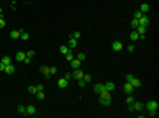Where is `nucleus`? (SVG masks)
<instances>
[{
	"label": "nucleus",
	"mask_w": 159,
	"mask_h": 118,
	"mask_svg": "<svg viewBox=\"0 0 159 118\" xmlns=\"http://www.w3.org/2000/svg\"><path fill=\"white\" fill-rule=\"evenodd\" d=\"M99 102L103 106H110V102H111V92H101L99 93Z\"/></svg>",
	"instance_id": "f257e3e1"
},
{
	"label": "nucleus",
	"mask_w": 159,
	"mask_h": 118,
	"mask_svg": "<svg viewBox=\"0 0 159 118\" xmlns=\"http://www.w3.org/2000/svg\"><path fill=\"white\" fill-rule=\"evenodd\" d=\"M145 108H147V111H149V115L150 116H156V115H157V102H156V100H149V102H147V104H145Z\"/></svg>",
	"instance_id": "f03ea898"
},
{
	"label": "nucleus",
	"mask_w": 159,
	"mask_h": 118,
	"mask_svg": "<svg viewBox=\"0 0 159 118\" xmlns=\"http://www.w3.org/2000/svg\"><path fill=\"white\" fill-rule=\"evenodd\" d=\"M145 108V104H141V102H133V104H129V111L133 113V111H141V109Z\"/></svg>",
	"instance_id": "7ed1b4c3"
},
{
	"label": "nucleus",
	"mask_w": 159,
	"mask_h": 118,
	"mask_svg": "<svg viewBox=\"0 0 159 118\" xmlns=\"http://www.w3.org/2000/svg\"><path fill=\"white\" fill-rule=\"evenodd\" d=\"M138 25H143V27H149V25H150V20H149V16H147V14H143V16H141V18L138 20Z\"/></svg>",
	"instance_id": "20e7f679"
},
{
	"label": "nucleus",
	"mask_w": 159,
	"mask_h": 118,
	"mask_svg": "<svg viewBox=\"0 0 159 118\" xmlns=\"http://www.w3.org/2000/svg\"><path fill=\"white\" fill-rule=\"evenodd\" d=\"M25 115H35V106H34V104L25 106Z\"/></svg>",
	"instance_id": "39448f33"
},
{
	"label": "nucleus",
	"mask_w": 159,
	"mask_h": 118,
	"mask_svg": "<svg viewBox=\"0 0 159 118\" xmlns=\"http://www.w3.org/2000/svg\"><path fill=\"white\" fill-rule=\"evenodd\" d=\"M83 76H85V72H83L81 69H74V72H73V78L74 79H81Z\"/></svg>",
	"instance_id": "423d86ee"
},
{
	"label": "nucleus",
	"mask_w": 159,
	"mask_h": 118,
	"mask_svg": "<svg viewBox=\"0 0 159 118\" xmlns=\"http://www.w3.org/2000/svg\"><path fill=\"white\" fill-rule=\"evenodd\" d=\"M69 64H71V67H73V69H80V67H81V62H80V60L76 58V57H74V58L71 60Z\"/></svg>",
	"instance_id": "0eeeda50"
},
{
	"label": "nucleus",
	"mask_w": 159,
	"mask_h": 118,
	"mask_svg": "<svg viewBox=\"0 0 159 118\" xmlns=\"http://www.w3.org/2000/svg\"><path fill=\"white\" fill-rule=\"evenodd\" d=\"M111 46H113V51H122V48H124L120 41H113V44H111Z\"/></svg>",
	"instance_id": "6e6552de"
},
{
	"label": "nucleus",
	"mask_w": 159,
	"mask_h": 118,
	"mask_svg": "<svg viewBox=\"0 0 159 118\" xmlns=\"http://www.w3.org/2000/svg\"><path fill=\"white\" fill-rule=\"evenodd\" d=\"M129 83L133 85V88H140V86H141V81H140L138 78H133V79L129 81Z\"/></svg>",
	"instance_id": "1a4fd4ad"
},
{
	"label": "nucleus",
	"mask_w": 159,
	"mask_h": 118,
	"mask_svg": "<svg viewBox=\"0 0 159 118\" xmlns=\"http://www.w3.org/2000/svg\"><path fill=\"white\" fill-rule=\"evenodd\" d=\"M149 27H143V25H138L136 27V32H138V35H145V32H147Z\"/></svg>",
	"instance_id": "9d476101"
},
{
	"label": "nucleus",
	"mask_w": 159,
	"mask_h": 118,
	"mask_svg": "<svg viewBox=\"0 0 159 118\" xmlns=\"http://www.w3.org/2000/svg\"><path fill=\"white\" fill-rule=\"evenodd\" d=\"M67 85H69V81H67L66 78H60L59 79V88H66Z\"/></svg>",
	"instance_id": "9b49d317"
},
{
	"label": "nucleus",
	"mask_w": 159,
	"mask_h": 118,
	"mask_svg": "<svg viewBox=\"0 0 159 118\" xmlns=\"http://www.w3.org/2000/svg\"><path fill=\"white\" fill-rule=\"evenodd\" d=\"M14 60H18V62H23V60H25V53H23V51H18V53L14 55Z\"/></svg>",
	"instance_id": "f8f14e48"
},
{
	"label": "nucleus",
	"mask_w": 159,
	"mask_h": 118,
	"mask_svg": "<svg viewBox=\"0 0 159 118\" xmlns=\"http://www.w3.org/2000/svg\"><path fill=\"white\" fill-rule=\"evenodd\" d=\"M104 90H106V92H113V90H115V85H113L111 81H108V83H104Z\"/></svg>",
	"instance_id": "ddd939ff"
},
{
	"label": "nucleus",
	"mask_w": 159,
	"mask_h": 118,
	"mask_svg": "<svg viewBox=\"0 0 159 118\" xmlns=\"http://www.w3.org/2000/svg\"><path fill=\"white\" fill-rule=\"evenodd\" d=\"M94 92H96V93H101V92H104V85H101V83L94 85Z\"/></svg>",
	"instance_id": "4468645a"
},
{
	"label": "nucleus",
	"mask_w": 159,
	"mask_h": 118,
	"mask_svg": "<svg viewBox=\"0 0 159 118\" xmlns=\"http://www.w3.org/2000/svg\"><path fill=\"white\" fill-rule=\"evenodd\" d=\"M133 85H131V83H127V81H126V85H124V92H126V93H133Z\"/></svg>",
	"instance_id": "2eb2a0df"
},
{
	"label": "nucleus",
	"mask_w": 159,
	"mask_h": 118,
	"mask_svg": "<svg viewBox=\"0 0 159 118\" xmlns=\"http://www.w3.org/2000/svg\"><path fill=\"white\" fill-rule=\"evenodd\" d=\"M67 46H69V49H74L76 46H78V41L74 39V37H71V39H69V44H67Z\"/></svg>",
	"instance_id": "dca6fc26"
},
{
	"label": "nucleus",
	"mask_w": 159,
	"mask_h": 118,
	"mask_svg": "<svg viewBox=\"0 0 159 118\" xmlns=\"http://www.w3.org/2000/svg\"><path fill=\"white\" fill-rule=\"evenodd\" d=\"M14 65H12V64H9V65H5V69H4V72H5V74H12V72H14Z\"/></svg>",
	"instance_id": "f3484780"
},
{
	"label": "nucleus",
	"mask_w": 159,
	"mask_h": 118,
	"mask_svg": "<svg viewBox=\"0 0 159 118\" xmlns=\"http://www.w3.org/2000/svg\"><path fill=\"white\" fill-rule=\"evenodd\" d=\"M129 39L133 41V42H134V41H140V35H138V32H136V30H134V32H131V34H129Z\"/></svg>",
	"instance_id": "a211bd4d"
},
{
	"label": "nucleus",
	"mask_w": 159,
	"mask_h": 118,
	"mask_svg": "<svg viewBox=\"0 0 159 118\" xmlns=\"http://www.w3.org/2000/svg\"><path fill=\"white\" fill-rule=\"evenodd\" d=\"M149 9H150V5H149V4H141V7H140V12L147 14V12H149Z\"/></svg>",
	"instance_id": "6ab92c4d"
},
{
	"label": "nucleus",
	"mask_w": 159,
	"mask_h": 118,
	"mask_svg": "<svg viewBox=\"0 0 159 118\" xmlns=\"http://www.w3.org/2000/svg\"><path fill=\"white\" fill-rule=\"evenodd\" d=\"M41 72L44 74V76H50V67H46V65H41Z\"/></svg>",
	"instance_id": "aec40b11"
},
{
	"label": "nucleus",
	"mask_w": 159,
	"mask_h": 118,
	"mask_svg": "<svg viewBox=\"0 0 159 118\" xmlns=\"http://www.w3.org/2000/svg\"><path fill=\"white\" fill-rule=\"evenodd\" d=\"M4 65H9V64H12V60H11V57H2V60H0Z\"/></svg>",
	"instance_id": "412c9836"
},
{
	"label": "nucleus",
	"mask_w": 159,
	"mask_h": 118,
	"mask_svg": "<svg viewBox=\"0 0 159 118\" xmlns=\"http://www.w3.org/2000/svg\"><path fill=\"white\" fill-rule=\"evenodd\" d=\"M64 57H66V60H67V62H71V60L74 58V55H73V49H69V51H67Z\"/></svg>",
	"instance_id": "4be33fe9"
},
{
	"label": "nucleus",
	"mask_w": 159,
	"mask_h": 118,
	"mask_svg": "<svg viewBox=\"0 0 159 118\" xmlns=\"http://www.w3.org/2000/svg\"><path fill=\"white\" fill-rule=\"evenodd\" d=\"M18 37H20V30H12V32H11V39H18Z\"/></svg>",
	"instance_id": "5701e85b"
},
{
	"label": "nucleus",
	"mask_w": 159,
	"mask_h": 118,
	"mask_svg": "<svg viewBox=\"0 0 159 118\" xmlns=\"http://www.w3.org/2000/svg\"><path fill=\"white\" fill-rule=\"evenodd\" d=\"M20 37H21V41H28V34L25 30H20Z\"/></svg>",
	"instance_id": "b1692460"
},
{
	"label": "nucleus",
	"mask_w": 159,
	"mask_h": 118,
	"mask_svg": "<svg viewBox=\"0 0 159 118\" xmlns=\"http://www.w3.org/2000/svg\"><path fill=\"white\" fill-rule=\"evenodd\" d=\"M67 51H69V46H67V44H62V46H60V53H62V55H66Z\"/></svg>",
	"instance_id": "393cba45"
},
{
	"label": "nucleus",
	"mask_w": 159,
	"mask_h": 118,
	"mask_svg": "<svg viewBox=\"0 0 159 118\" xmlns=\"http://www.w3.org/2000/svg\"><path fill=\"white\" fill-rule=\"evenodd\" d=\"M133 102H134V97H133L131 93H127V99H126V104L129 106V104H133Z\"/></svg>",
	"instance_id": "a878e982"
},
{
	"label": "nucleus",
	"mask_w": 159,
	"mask_h": 118,
	"mask_svg": "<svg viewBox=\"0 0 159 118\" xmlns=\"http://www.w3.org/2000/svg\"><path fill=\"white\" fill-rule=\"evenodd\" d=\"M34 55H35V51H34V49H30V51H27V53H25V57H27L28 60H32V57H34Z\"/></svg>",
	"instance_id": "bb28decb"
},
{
	"label": "nucleus",
	"mask_w": 159,
	"mask_h": 118,
	"mask_svg": "<svg viewBox=\"0 0 159 118\" xmlns=\"http://www.w3.org/2000/svg\"><path fill=\"white\" fill-rule=\"evenodd\" d=\"M28 93H32V95H35V93H37V88H35L34 85H32V86H28Z\"/></svg>",
	"instance_id": "cd10ccee"
},
{
	"label": "nucleus",
	"mask_w": 159,
	"mask_h": 118,
	"mask_svg": "<svg viewBox=\"0 0 159 118\" xmlns=\"http://www.w3.org/2000/svg\"><path fill=\"white\" fill-rule=\"evenodd\" d=\"M76 58H78L80 62H85V58H87V57H85V53H80V55H76Z\"/></svg>",
	"instance_id": "c85d7f7f"
},
{
	"label": "nucleus",
	"mask_w": 159,
	"mask_h": 118,
	"mask_svg": "<svg viewBox=\"0 0 159 118\" xmlns=\"http://www.w3.org/2000/svg\"><path fill=\"white\" fill-rule=\"evenodd\" d=\"M35 97L39 99V100H42V99H44V92H37V93H35Z\"/></svg>",
	"instance_id": "c756f323"
},
{
	"label": "nucleus",
	"mask_w": 159,
	"mask_h": 118,
	"mask_svg": "<svg viewBox=\"0 0 159 118\" xmlns=\"http://www.w3.org/2000/svg\"><path fill=\"white\" fill-rule=\"evenodd\" d=\"M83 79H85V83H90V81H92V76H90V74H85Z\"/></svg>",
	"instance_id": "7c9ffc66"
},
{
	"label": "nucleus",
	"mask_w": 159,
	"mask_h": 118,
	"mask_svg": "<svg viewBox=\"0 0 159 118\" xmlns=\"http://www.w3.org/2000/svg\"><path fill=\"white\" fill-rule=\"evenodd\" d=\"M141 16H143V12H140V11H136V12H134V16H133V18H136V20H140V18H141Z\"/></svg>",
	"instance_id": "2f4dec72"
},
{
	"label": "nucleus",
	"mask_w": 159,
	"mask_h": 118,
	"mask_svg": "<svg viewBox=\"0 0 159 118\" xmlns=\"http://www.w3.org/2000/svg\"><path fill=\"white\" fill-rule=\"evenodd\" d=\"M73 37H74V39L78 41L80 37H81V32H78V30H76V32H74V34H73Z\"/></svg>",
	"instance_id": "473e14b6"
},
{
	"label": "nucleus",
	"mask_w": 159,
	"mask_h": 118,
	"mask_svg": "<svg viewBox=\"0 0 159 118\" xmlns=\"http://www.w3.org/2000/svg\"><path fill=\"white\" fill-rule=\"evenodd\" d=\"M64 78L67 79V81H71V78H73V72H66V74H64Z\"/></svg>",
	"instance_id": "72a5a7b5"
},
{
	"label": "nucleus",
	"mask_w": 159,
	"mask_h": 118,
	"mask_svg": "<svg viewBox=\"0 0 159 118\" xmlns=\"http://www.w3.org/2000/svg\"><path fill=\"white\" fill-rule=\"evenodd\" d=\"M18 113H21V115H25V106H18Z\"/></svg>",
	"instance_id": "f704fd0d"
},
{
	"label": "nucleus",
	"mask_w": 159,
	"mask_h": 118,
	"mask_svg": "<svg viewBox=\"0 0 159 118\" xmlns=\"http://www.w3.org/2000/svg\"><path fill=\"white\" fill-rule=\"evenodd\" d=\"M53 74H57V67H50V76H53Z\"/></svg>",
	"instance_id": "c9c22d12"
},
{
	"label": "nucleus",
	"mask_w": 159,
	"mask_h": 118,
	"mask_svg": "<svg viewBox=\"0 0 159 118\" xmlns=\"http://www.w3.org/2000/svg\"><path fill=\"white\" fill-rule=\"evenodd\" d=\"M134 49H136V48H134V44H129V46H127V51H129V53H133Z\"/></svg>",
	"instance_id": "e433bc0d"
},
{
	"label": "nucleus",
	"mask_w": 159,
	"mask_h": 118,
	"mask_svg": "<svg viewBox=\"0 0 159 118\" xmlns=\"http://www.w3.org/2000/svg\"><path fill=\"white\" fill-rule=\"evenodd\" d=\"M131 25H133L134 28H136V27H138V20H136V18H133V21H131Z\"/></svg>",
	"instance_id": "4c0bfd02"
},
{
	"label": "nucleus",
	"mask_w": 159,
	"mask_h": 118,
	"mask_svg": "<svg viewBox=\"0 0 159 118\" xmlns=\"http://www.w3.org/2000/svg\"><path fill=\"white\" fill-rule=\"evenodd\" d=\"M4 27H5V20L0 16V28H4Z\"/></svg>",
	"instance_id": "58836bf2"
},
{
	"label": "nucleus",
	"mask_w": 159,
	"mask_h": 118,
	"mask_svg": "<svg viewBox=\"0 0 159 118\" xmlns=\"http://www.w3.org/2000/svg\"><path fill=\"white\" fill-rule=\"evenodd\" d=\"M78 86H85V79H83V78L78 79Z\"/></svg>",
	"instance_id": "ea45409f"
},
{
	"label": "nucleus",
	"mask_w": 159,
	"mask_h": 118,
	"mask_svg": "<svg viewBox=\"0 0 159 118\" xmlns=\"http://www.w3.org/2000/svg\"><path fill=\"white\" fill-rule=\"evenodd\" d=\"M133 78H134V76H133V74H127V76H126V81H127V83H129V81H131V79H133Z\"/></svg>",
	"instance_id": "a19ab883"
},
{
	"label": "nucleus",
	"mask_w": 159,
	"mask_h": 118,
	"mask_svg": "<svg viewBox=\"0 0 159 118\" xmlns=\"http://www.w3.org/2000/svg\"><path fill=\"white\" fill-rule=\"evenodd\" d=\"M35 88H37V92H42V88H44V85H37Z\"/></svg>",
	"instance_id": "79ce46f5"
},
{
	"label": "nucleus",
	"mask_w": 159,
	"mask_h": 118,
	"mask_svg": "<svg viewBox=\"0 0 159 118\" xmlns=\"http://www.w3.org/2000/svg\"><path fill=\"white\" fill-rule=\"evenodd\" d=\"M4 69H5V65H4V64L0 62V70H4Z\"/></svg>",
	"instance_id": "37998d69"
},
{
	"label": "nucleus",
	"mask_w": 159,
	"mask_h": 118,
	"mask_svg": "<svg viewBox=\"0 0 159 118\" xmlns=\"http://www.w3.org/2000/svg\"><path fill=\"white\" fill-rule=\"evenodd\" d=\"M0 16H2V9H0Z\"/></svg>",
	"instance_id": "c03bdc74"
},
{
	"label": "nucleus",
	"mask_w": 159,
	"mask_h": 118,
	"mask_svg": "<svg viewBox=\"0 0 159 118\" xmlns=\"http://www.w3.org/2000/svg\"><path fill=\"white\" fill-rule=\"evenodd\" d=\"M0 9H2V5H0Z\"/></svg>",
	"instance_id": "a18cd8bd"
},
{
	"label": "nucleus",
	"mask_w": 159,
	"mask_h": 118,
	"mask_svg": "<svg viewBox=\"0 0 159 118\" xmlns=\"http://www.w3.org/2000/svg\"><path fill=\"white\" fill-rule=\"evenodd\" d=\"M0 2H2V0H0Z\"/></svg>",
	"instance_id": "49530a36"
}]
</instances>
